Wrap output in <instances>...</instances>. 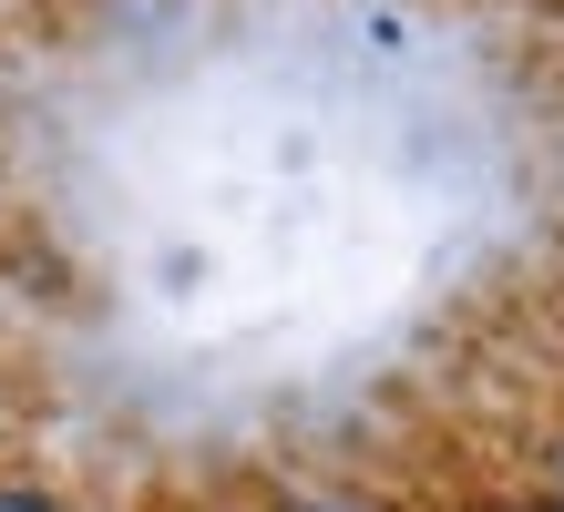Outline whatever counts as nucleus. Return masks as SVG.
<instances>
[{
    "label": "nucleus",
    "mask_w": 564,
    "mask_h": 512,
    "mask_svg": "<svg viewBox=\"0 0 564 512\" xmlns=\"http://www.w3.org/2000/svg\"><path fill=\"white\" fill-rule=\"evenodd\" d=\"M297 512H349V502H297Z\"/></svg>",
    "instance_id": "f03ea898"
},
{
    "label": "nucleus",
    "mask_w": 564,
    "mask_h": 512,
    "mask_svg": "<svg viewBox=\"0 0 564 512\" xmlns=\"http://www.w3.org/2000/svg\"><path fill=\"white\" fill-rule=\"evenodd\" d=\"M0 512H62V502H42V492H0Z\"/></svg>",
    "instance_id": "f257e3e1"
}]
</instances>
